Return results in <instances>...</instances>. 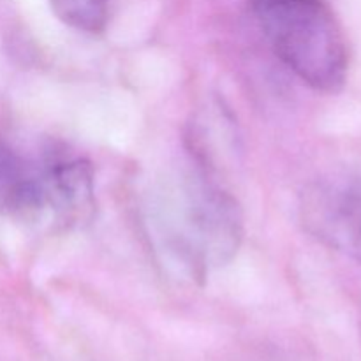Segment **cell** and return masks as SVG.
Here are the masks:
<instances>
[{"instance_id": "cell-1", "label": "cell", "mask_w": 361, "mask_h": 361, "mask_svg": "<svg viewBox=\"0 0 361 361\" xmlns=\"http://www.w3.org/2000/svg\"><path fill=\"white\" fill-rule=\"evenodd\" d=\"M94 192L90 162L63 145L30 155L0 137V214L71 228L90 217Z\"/></svg>"}, {"instance_id": "cell-2", "label": "cell", "mask_w": 361, "mask_h": 361, "mask_svg": "<svg viewBox=\"0 0 361 361\" xmlns=\"http://www.w3.org/2000/svg\"><path fill=\"white\" fill-rule=\"evenodd\" d=\"M152 212L155 238L169 259L194 279L228 263L242 240L236 201L204 175H187L166 189Z\"/></svg>"}, {"instance_id": "cell-3", "label": "cell", "mask_w": 361, "mask_h": 361, "mask_svg": "<svg viewBox=\"0 0 361 361\" xmlns=\"http://www.w3.org/2000/svg\"><path fill=\"white\" fill-rule=\"evenodd\" d=\"M277 59L310 88L335 94L348 80L342 32L323 0H252Z\"/></svg>"}, {"instance_id": "cell-4", "label": "cell", "mask_w": 361, "mask_h": 361, "mask_svg": "<svg viewBox=\"0 0 361 361\" xmlns=\"http://www.w3.org/2000/svg\"><path fill=\"white\" fill-rule=\"evenodd\" d=\"M302 212L317 240L361 263V168L310 187Z\"/></svg>"}, {"instance_id": "cell-5", "label": "cell", "mask_w": 361, "mask_h": 361, "mask_svg": "<svg viewBox=\"0 0 361 361\" xmlns=\"http://www.w3.org/2000/svg\"><path fill=\"white\" fill-rule=\"evenodd\" d=\"M115 0H49L55 16L67 27L99 34L108 25Z\"/></svg>"}]
</instances>
